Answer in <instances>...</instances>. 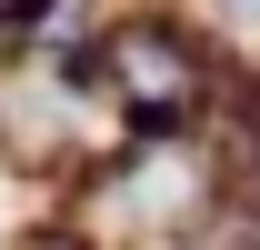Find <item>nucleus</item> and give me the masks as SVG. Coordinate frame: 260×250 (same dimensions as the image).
<instances>
[{"label": "nucleus", "instance_id": "nucleus-1", "mask_svg": "<svg viewBox=\"0 0 260 250\" xmlns=\"http://www.w3.org/2000/svg\"><path fill=\"white\" fill-rule=\"evenodd\" d=\"M110 90H120L130 120H190V100H200V60H190V40L170 30V20H120L110 30Z\"/></svg>", "mask_w": 260, "mask_h": 250}, {"label": "nucleus", "instance_id": "nucleus-2", "mask_svg": "<svg viewBox=\"0 0 260 250\" xmlns=\"http://www.w3.org/2000/svg\"><path fill=\"white\" fill-rule=\"evenodd\" d=\"M20 250H90V240H70V230H40V240H20Z\"/></svg>", "mask_w": 260, "mask_h": 250}]
</instances>
